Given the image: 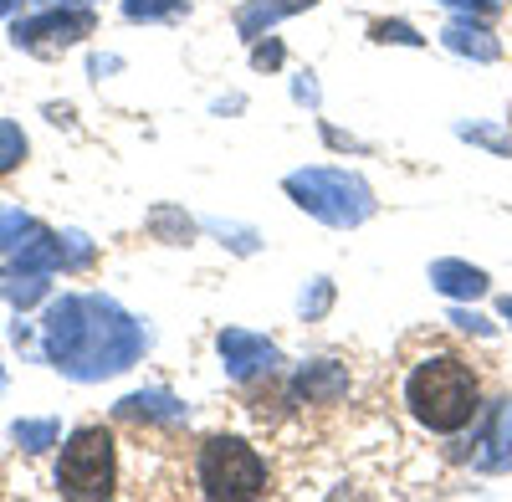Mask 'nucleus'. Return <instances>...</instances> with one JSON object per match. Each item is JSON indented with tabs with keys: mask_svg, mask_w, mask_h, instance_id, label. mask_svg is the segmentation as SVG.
Instances as JSON below:
<instances>
[{
	"mask_svg": "<svg viewBox=\"0 0 512 502\" xmlns=\"http://www.w3.org/2000/svg\"><path fill=\"white\" fill-rule=\"evenodd\" d=\"M134 21H149V16H180L185 11V0H128L123 6Z\"/></svg>",
	"mask_w": 512,
	"mask_h": 502,
	"instance_id": "nucleus-15",
	"label": "nucleus"
},
{
	"mask_svg": "<svg viewBox=\"0 0 512 502\" xmlns=\"http://www.w3.org/2000/svg\"><path fill=\"white\" fill-rule=\"evenodd\" d=\"M502 318H507V323H512V298H502Z\"/></svg>",
	"mask_w": 512,
	"mask_h": 502,
	"instance_id": "nucleus-21",
	"label": "nucleus"
},
{
	"mask_svg": "<svg viewBox=\"0 0 512 502\" xmlns=\"http://www.w3.org/2000/svg\"><path fill=\"white\" fill-rule=\"evenodd\" d=\"M431 287H441L446 298H482V292H487V272L466 267V262H436L431 267Z\"/></svg>",
	"mask_w": 512,
	"mask_h": 502,
	"instance_id": "nucleus-9",
	"label": "nucleus"
},
{
	"mask_svg": "<svg viewBox=\"0 0 512 502\" xmlns=\"http://www.w3.org/2000/svg\"><path fill=\"white\" fill-rule=\"evenodd\" d=\"M477 467H487V472L512 467V400L497 410V421H492V431H487V451L477 456Z\"/></svg>",
	"mask_w": 512,
	"mask_h": 502,
	"instance_id": "nucleus-12",
	"label": "nucleus"
},
{
	"mask_svg": "<svg viewBox=\"0 0 512 502\" xmlns=\"http://www.w3.org/2000/svg\"><path fill=\"white\" fill-rule=\"evenodd\" d=\"M287 195L328 226H364L374 216V190L349 170H297L287 175Z\"/></svg>",
	"mask_w": 512,
	"mask_h": 502,
	"instance_id": "nucleus-4",
	"label": "nucleus"
},
{
	"mask_svg": "<svg viewBox=\"0 0 512 502\" xmlns=\"http://www.w3.org/2000/svg\"><path fill=\"white\" fill-rule=\"evenodd\" d=\"M139 349H144L139 323L103 298H67L47 318V354L77 380H103V374L128 369Z\"/></svg>",
	"mask_w": 512,
	"mask_h": 502,
	"instance_id": "nucleus-1",
	"label": "nucleus"
},
{
	"mask_svg": "<svg viewBox=\"0 0 512 502\" xmlns=\"http://www.w3.org/2000/svg\"><path fill=\"white\" fill-rule=\"evenodd\" d=\"M328 298H333V287H328V282H318L313 298H303V313H323V308H328Z\"/></svg>",
	"mask_w": 512,
	"mask_h": 502,
	"instance_id": "nucleus-19",
	"label": "nucleus"
},
{
	"mask_svg": "<svg viewBox=\"0 0 512 502\" xmlns=\"http://www.w3.org/2000/svg\"><path fill=\"white\" fill-rule=\"evenodd\" d=\"M21 159H26V134L16 129V123H6V118H0V175H6V170H16Z\"/></svg>",
	"mask_w": 512,
	"mask_h": 502,
	"instance_id": "nucleus-14",
	"label": "nucleus"
},
{
	"mask_svg": "<svg viewBox=\"0 0 512 502\" xmlns=\"http://www.w3.org/2000/svg\"><path fill=\"white\" fill-rule=\"evenodd\" d=\"M441 41H446L451 52H461V57H477V62H497V57H502L497 36H492L487 26H477V21H451V26L441 31Z\"/></svg>",
	"mask_w": 512,
	"mask_h": 502,
	"instance_id": "nucleus-8",
	"label": "nucleus"
},
{
	"mask_svg": "<svg viewBox=\"0 0 512 502\" xmlns=\"http://www.w3.org/2000/svg\"><path fill=\"white\" fill-rule=\"evenodd\" d=\"M123 415H164V421H180L185 405H175L169 395H134V400H123Z\"/></svg>",
	"mask_w": 512,
	"mask_h": 502,
	"instance_id": "nucleus-13",
	"label": "nucleus"
},
{
	"mask_svg": "<svg viewBox=\"0 0 512 502\" xmlns=\"http://www.w3.org/2000/svg\"><path fill=\"white\" fill-rule=\"evenodd\" d=\"M195 477H200V492L210 502H256V497H267V462L241 436L205 441L200 462H195Z\"/></svg>",
	"mask_w": 512,
	"mask_h": 502,
	"instance_id": "nucleus-3",
	"label": "nucleus"
},
{
	"mask_svg": "<svg viewBox=\"0 0 512 502\" xmlns=\"http://www.w3.org/2000/svg\"><path fill=\"white\" fill-rule=\"evenodd\" d=\"M88 26H93V16L88 11H72V16H41V21H26V26H16V41H31L36 36H57V41H77V36H88Z\"/></svg>",
	"mask_w": 512,
	"mask_h": 502,
	"instance_id": "nucleus-11",
	"label": "nucleus"
},
{
	"mask_svg": "<svg viewBox=\"0 0 512 502\" xmlns=\"http://www.w3.org/2000/svg\"><path fill=\"white\" fill-rule=\"evenodd\" d=\"M113 487H118L113 436L103 426L72 431L67 446H62V462H57V492L77 497V502H98V497H113Z\"/></svg>",
	"mask_w": 512,
	"mask_h": 502,
	"instance_id": "nucleus-5",
	"label": "nucleus"
},
{
	"mask_svg": "<svg viewBox=\"0 0 512 502\" xmlns=\"http://www.w3.org/2000/svg\"><path fill=\"white\" fill-rule=\"evenodd\" d=\"M221 359H226V374L231 380H262V374H272L282 364V349L272 339H262V333H246V328H226L216 339Z\"/></svg>",
	"mask_w": 512,
	"mask_h": 502,
	"instance_id": "nucleus-6",
	"label": "nucleus"
},
{
	"mask_svg": "<svg viewBox=\"0 0 512 502\" xmlns=\"http://www.w3.org/2000/svg\"><path fill=\"white\" fill-rule=\"evenodd\" d=\"M369 31H374V41H405V47H420V36L405 21H374Z\"/></svg>",
	"mask_w": 512,
	"mask_h": 502,
	"instance_id": "nucleus-17",
	"label": "nucleus"
},
{
	"mask_svg": "<svg viewBox=\"0 0 512 502\" xmlns=\"http://www.w3.org/2000/svg\"><path fill=\"white\" fill-rule=\"evenodd\" d=\"M405 405L410 415L425 426V431H436V436H456L477 421V410H482V385H477V369L456 359V354H431V359H420L410 369V380H405Z\"/></svg>",
	"mask_w": 512,
	"mask_h": 502,
	"instance_id": "nucleus-2",
	"label": "nucleus"
},
{
	"mask_svg": "<svg viewBox=\"0 0 512 502\" xmlns=\"http://www.w3.org/2000/svg\"><path fill=\"white\" fill-rule=\"evenodd\" d=\"M344 390H349V374L333 359H313V364L297 369V395L303 400H338Z\"/></svg>",
	"mask_w": 512,
	"mask_h": 502,
	"instance_id": "nucleus-7",
	"label": "nucleus"
},
{
	"mask_svg": "<svg viewBox=\"0 0 512 502\" xmlns=\"http://www.w3.org/2000/svg\"><path fill=\"white\" fill-rule=\"evenodd\" d=\"M308 6H318V0H251V6H241L236 26H241V36H262V26H272L282 16H297Z\"/></svg>",
	"mask_w": 512,
	"mask_h": 502,
	"instance_id": "nucleus-10",
	"label": "nucleus"
},
{
	"mask_svg": "<svg viewBox=\"0 0 512 502\" xmlns=\"http://www.w3.org/2000/svg\"><path fill=\"white\" fill-rule=\"evenodd\" d=\"M446 6H456V11H466V16H487V11L502 6V0H446Z\"/></svg>",
	"mask_w": 512,
	"mask_h": 502,
	"instance_id": "nucleus-18",
	"label": "nucleus"
},
{
	"mask_svg": "<svg viewBox=\"0 0 512 502\" xmlns=\"http://www.w3.org/2000/svg\"><path fill=\"white\" fill-rule=\"evenodd\" d=\"M16 441H21L26 451H41L47 441H57V426H52V421H36V426H16Z\"/></svg>",
	"mask_w": 512,
	"mask_h": 502,
	"instance_id": "nucleus-16",
	"label": "nucleus"
},
{
	"mask_svg": "<svg viewBox=\"0 0 512 502\" xmlns=\"http://www.w3.org/2000/svg\"><path fill=\"white\" fill-rule=\"evenodd\" d=\"M282 62V47H262V52H256V67H277Z\"/></svg>",
	"mask_w": 512,
	"mask_h": 502,
	"instance_id": "nucleus-20",
	"label": "nucleus"
}]
</instances>
